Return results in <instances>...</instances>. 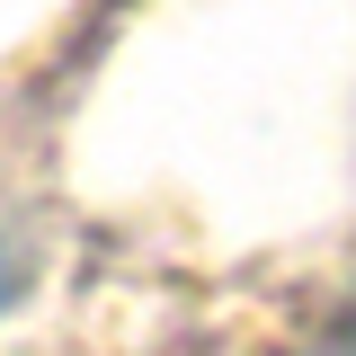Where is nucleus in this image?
Wrapping results in <instances>:
<instances>
[{
	"instance_id": "obj_1",
	"label": "nucleus",
	"mask_w": 356,
	"mask_h": 356,
	"mask_svg": "<svg viewBox=\"0 0 356 356\" xmlns=\"http://www.w3.org/2000/svg\"><path fill=\"white\" fill-rule=\"evenodd\" d=\"M0 303H9V241H0Z\"/></svg>"
}]
</instances>
